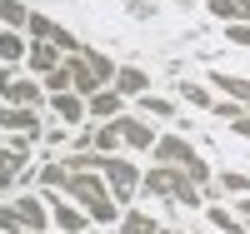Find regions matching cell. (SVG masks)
Here are the masks:
<instances>
[{
    "mask_svg": "<svg viewBox=\"0 0 250 234\" xmlns=\"http://www.w3.org/2000/svg\"><path fill=\"white\" fill-rule=\"evenodd\" d=\"M65 195L70 199H80L90 209V219H100V224H110V219H120V204H115V195H110V184L95 175V169H70V180H65Z\"/></svg>",
    "mask_w": 250,
    "mask_h": 234,
    "instance_id": "1",
    "label": "cell"
},
{
    "mask_svg": "<svg viewBox=\"0 0 250 234\" xmlns=\"http://www.w3.org/2000/svg\"><path fill=\"white\" fill-rule=\"evenodd\" d=\"M140 184L160 199H175V204H200V184L185 175L180 164H155L150 175H140Z\"/></svg>",
    "mask_w": 250,
    "mask_h": 234,
    "instance_id": "2",
    "label": "cell"
},
{
    "mask_svg": "<svg viewBox=\"0 0 250 234\" xmlns=\"http://www.w3.org/2000/svg\"><path fill=\"white\" fill-rule=\"evenodd\" d=\"M100 175H105V184H110L115 199H130L135 189H140V169H135L130 160H110V155H105V169H100Z\"/></svg>",
    "mask_w": 250,
    "mask_h": 234,
    "instance_id": "3",
    "label": "cell"
},
{
    "mask_svg": "<svg viewBox=\"0 0 250 234\" xmlns=\"http://www.w3.org/2000/svg\"><path fill=\"white\" fill-rule=\"evenodd\" d=\"M25 30H30V40H50V45H60L65 55H75V50H80V40H75L65 25H55L50 15H30V20H25Z\"/></svg>",
    "mask_w": 250,
    "mask_h": 234,
    "instance_id": "4",
    "label": "cell"
},
{
    "mask_svg": "<svg viewBox=\"0 0 250 234\" xmlns=\"http://www.w3.org/2000/svg\"><path fill=\"white\" fill-rule=\"evenodd\" d=\"M65 75H70V90H75V95H85V100H90L95 90H105V80H100V75L90 70V60H85V50H75V55L65 60Z\"/></svg>",
    "mask_w": 250,
    "mask_h": 234,
    "instance_id": "5",
    "label": "cell"
},
{
    "mask_svg": "<svg viewBox=\"0 0 250 234\" xmlns=\"http://www.w3.org/2000/svg\"><path fill=\"white\" fill-rule=\"evenodd\" d=\"M0 130H15V135H40V115L35 105H0Z\"/></svg>",
    "mask_w": 250,
    "mask_h": 234,
    "instance_id": "6",
    "label": "cell"
},
{
    "mask_svg": "<svg viewBox=\"0 0 250 234\" xmlns=\"http://www.w3.org/2000/svg\"><path fill=\"white\" fill-rule=\"evenodd\" d=\"M30 70L35 75H50V70H60V65H65V60H60V55H65V50H60V45H50V40H30Z\"/></svg>",
    "mask_w": 250,
    "mask_h": 234,
    "instance_id": "7",
    "label": "cell"
},
{
    "mask_svg": "<svg viewBox=\"0 0 250 234\" xmlns=\"http://www.w3.org/2000/svg\"><path fill=\"white\" fill-rule=\"evenodd\" d=\"M50 215H55V224L65 229V234H85L90 209H85V204H70V199H55V204H50Z\"/></svg>",
    "mask_w": 250,
    "mask_h": 234,
    "instance_id": "8",
    "label": "cell"
},
{
    "mask_svg": "<svg viewBox=\"0 0 250 234\" xmlns=\"http://www.w3.org/2000/svg\"><path fill=\"white\" fill-rule=\"evenodd\" d=\"M155 160L160 164H190L195 160V150H190V140H180V135H165V140H155Z\"/></svg>",
    "mask_w": 250,
    "mask_h": 234,
    "instance_id": "9",
    "label": "cell"
},
{
    "mask_svg": "<svg viewBox=\"0 0 250 234\" xmlns=\"http://www.w3.org/2000/svg\"><path fill=\"white\" fill-rule=\"evenodd\" d=\"M85 105H90V115H95V120H120V105H125V95L115 90V85H105V90H95Z\"/></svg>",
    "mask_w": 250,
    "mask_h": 234,
    "instance_id": "10",
    "label": "cell"
},
{
    "mask_svg": "<svg viewBox=\"0 0 250 234\" xmlns=\"http://www.w3.org/2000/svg\"><path fill=\"white\" fill-rule=\"evenodd\" d=\"M120 135H125V144H130V150H155V130H150L145 120L120 115Z\"/></svg>",
    "mask_w": 250,
    "mask_h": 234,
    "instance_id": "11",
    "label": "cell"
},
{
    "mask_svg": "<svg viewBox=\"0 0 250 234\" xmlns=\"http://www.w3.org/2000/svg\"><path fill=\"white\" fill-rule=\"evenodd\" d=\"M50 110H55L60 120H70V125H75V120H85V115H90V105H85V95H75V90H60V95L50 100Z\"/></svg>",
    "mask_w": 250,
    "mask_h": 234,
    "instance_id": "12",
    "label": "cell"
},
{
    "mask_svg": "<svg viewBox=\"0 0 250 234\" xmlns=\"http://www.w3.org/2000/svg\"><path fill=\"white\" fill-rule=\"evenodd\" d=\"M210 5L215 20H225V25H235V20H250V0H205Z\"/></svg>",
    "mask_w": 250,
    "mask_h": 234,
    "instance_id": "13",
    "label": "cell"
},
{
    "mask_svg": "<svg viewBox=\"0 0 250 234\" xmlns=\"http://www.w3.org/2000/svg\"><path fill=\"white\" fill-rule=\"evenodd\" d=\"M110 85H115L120 95H145V85H150V80H145V70H135V65H120Z\"/></svg>",
    "mask_w": 250,
    "mask_h": 234,
    "instance_id": "14",
    "label": "cell"
},
{
    "mask_svg": "<svg viewBox=\"0 0 250 234\" xmlns=\"http://www.w3.org/2000/svg\"><path fill=\"white\" fill-rule=\"evenodd\" d=\"M20 169H25V150H15V144H10V150H0V189L15 184Z\"/></svg>",
    "mask_w": 250,
    "mask_h": 234,
    "instance_id": "15",
    "label": "cell"
},
{
    "mask_svg": "<svg viewBox=\"0 0 250 234\" xmlns=\"http://www.w3.org/2000/svg\"><path fill=\"white\" fill-rule=\"evenodd\" d=\"M5 100L10 105H40V85L35 80H10L5 85Z\"/></svg>",
    "mask_w": 250,
    "mask_h": 234,
    "instance_id": "16",
    "label": "cell"
},
{
    "mask_svg": "<svg viewBox=\"0 0 250 234\" xmlns=\"http://www.w3.org/2000/svg\"><path fill=\"white\" fill-rule=\"evenodd\" d=\"M120 144H125V135H120V120H110V125H100V130H95V150H100V155H115Z\"/></svg>",
    "mask_w": 250,
    "mask_h": 234,
    "instance_id": "17",
    "label": "cell"
},
{
    "mask_svg": "<svg viewBox=\"0 0 250 234\" xmlns=\"http://www.w3.org/2000/svg\"><path fill=\"white\" fill-rule=\"evenodd\" d=\"M15 209H20V219H25V229H45V219H50V215H45V204L30 199V195H25V199H15Z\"/></svg>",
    "mask_w": 250,
    "mask_h": 234,
    "instance_id": "18",
    "label": "cell"
},
{
    "mask_svg": "<svg viewBox=\"0 0 250 234\" xmlns=\"http://www.w3.org/2000/svg\"><path fill=\"white\" fill-rule=\"evenodd\" d=\"M30 45L20 40V30H10V25H0V60H20Z\"/></svg>",
    "mask_w": 250,
    "mask_h": 234,
    "instance_id": "19",
    "label": "cell"
},
{
    "mask_svg": "<svg viewBox=\"0 0 250 234\" xmlns=\"http://www.w3.org/2000/svg\"><path fill=\"white\" fill-rule=\"evenodd\" d=\"M210 80H215V85H220V90L230 95V100L250 105V80H240V75H210Z\"/></svg>",
    "mask_w": 250,
    "mask_h": 234,
    "instance_id": "20",
    "label": "cell"
},
{
    "mask_svg": "<svg viewBox=\"0 0 250 234\" xmlns=\"http://www.w3.org/2000/svg\"><path fill=\"white\" fill-rule=\"evenodd\" d=\"M30 20V10L20 5V0H0V25H10V30H20Z\"/></svg>",
    "mask_w": 250,
    "mask_h": 234,
    "instance_id": "21",
    "label": "cell"
},
{
    "mask_svg": "<svg viewBox=\"0 0 250 234\" xmlns=\"http://www.w3.org/2000/svg\"><path fill=\"white\" fill-rule=\"evenodd\" d=\"M180 100H190V105H200V110H215V100H210V90H205V85H195V80H180Z\"/></svg>",
    "mask_w": 250,
    "mask_h": 234,
    "instance_id": "22",
    "label": "cell"
},
{
    "mask_svg": "<svg viewBox=\"0 0 250 234\" xmlns=\"http://www.w3.org/2000/svg\"><path fill=\"white\" fill-rule=\"evenodd\" d=\"M120 234H155V219L150 215H125L120 219Z\"/></svg>",
    "mask_w": 250,
    "mask_h": 234,
    "instance_id": "23",
    "label": "cell"
},
{
    "mask_svg": "<svg viewBox=\"0 0 250 234\" xmlns=\"http://www.w3.org/2000/svg\"><path fill=\"white\" fill-rule=\"evenodd\" d=\"M65 164H70V169H105V155H100V150H80V155H70Z\"/></svg>",
    "mask_w": 250,
    "mask_h": 234,
    "instance_id": "24",
    "label": "cell"
},
{
    "mask_svg": "<svg viewBox=\"0 0 250 234\" xmlns=\"http://www.w3.org/2000/svg\"><path fill=\"white\" fill-rule=\"evenodd\" d=\"M140 110H145V115H155V120H170V115H175V105H170V100H160V95H145V100H140Z\"/></svg>",
    "mask_w": 250,
    "mask_h": 234,
    "instance_id": "25",
    "label": "cell"
},
{
    "mask_svg": "<svg viewBox=\"0 0 250 234\" xmlns=\"http://www.w3.org/2000/svg\"><path fill=\"white\" fill-rule=\"evenodd\" d=\"M65 180H70V164H45L40 169V184H50V189H65Z\"/></svg>",
    "mask_w": 250,
    "mask_h": 234,
    "instance_id": "26",
    "label": "cell"
},
{
    "mask_svg": "<svg viewBox=\"0 0 250 234\" xmlns=\"http://www.w3.org/2000/svg\"><path fill=\"white\" fill-rule=\"evenodd\" d=\"M0 229H5V234H25V219H20L15 204H0Z\"/></svg>",
    "mask_w": 250,
    "mask_h": 234,
    "instance_id": "27",
    "label": "cell"
},
{
    "mask_svg": "<svg viewBox=\"0 0 250 234\" xmlns=\"http://www.w3.org/2000/svg\"><path fill=\"white\" fill-rule=\"evenodd\" d=\"M85 60H90V70H95L100 80H105V85L115 80V65H110V60H105V55H100V50H85Z\"/></svg>",
    "mask_w": 250,
    "mask_h": 234,
    "instance_id": "28",
    "label": "cell"
},
{
    "mask_svg": "<svg viewBox=\"0 0 250 234\" xmlns=\"http://www.w3.org/2000/svg\"><path fill=\"white\" fill-rule=\"evenodd\" d=\"M210 224H215V229H225V234H240V219L230 215V209H210Z\"/></svg>",
    "mask_w": 250,
    "mask_h": 234,
    "instance_id": "29",
    "label": "cell"
},
{
    "mask_svg": "<svg viewBox=\"0 0 250 234\" xmlns=\"http://www.w3.org/2000/svg\"><path fill=\"white\" fill-rule=\"evenodd\" d=\"M45 90H55V95H60V90H70V75H65V65L45 75Z\"/></svg>",
    "mask_w": 250,
    "mask_h": 234,
    "instance_id": "30",
    "label": "cell"
},
{
    "mask_svg": "<svg viewBox=\"0 0 250 234\" xmlns=\"http://www.w3.org/2000/svg\"><path fill=\"white\" fill-rule=\"evenodd\" d=\"M220 184L230 189V195H245V189H250V180H245V175H220Z\"/></svg>",
    "mask_w": 250,
    "mask_h": 234,
    "instance_id": "31",
    "label": "cell"
},
{
    "mask_svg": "<svg viewBox=\"0 0 250 234\" xmlns=\"http://www.w3.org/2000/svg\"><path fill=\"white\" fill-rule=\"evenodd\" d=\"M230 130H235V135H250V115H240V120L230 125Z\"/></svg>",
    "mask_w": 250,
    "mask_h": 234,
    "instance_id": "32",
    "label": "cell"
},
{
    "mask_svg": "<svg viewBox=\"0 0 250 234\" xmlns=\"http://www.w3.org/2000/svg\"><path fill=\"white\" fill-rule=\"evenodd\" d=\"M10 80H15V75H10L5 65H0V95H5V85H10Z\"/></svg>",
    "mask_w": 250,
    "mask_h": 234,
    "instance_id": "33",
    "label": "cell"
},
{
    "mask_svg": "<svg viewBox=\"0 0 250 234\" xmlns=\"http://www.w3.org/2000/svg\"><path fill=\"white\" fill-rule=\"evenodd\" d=\"M240 219H245V224H250V199H240Z\"/></svg>",
    "mask_w": 250,
    "mask_h": 234,
    "instance_id": "34",
    "label": "cell"
},
{
    "mask_svg": "<svg viewBox=\"0 0 250 234\" xmlns=\"http://www.w3.org/2000/svg\"><path fill=\"white\" fill-rule=\"evenodd\" d=\"M25 234H45V229H25Z\"/></svg>",
    "mask_w": 250,
    "mask_h": 234,
    "instance_id": "35",
    "label": "cell"
},
{
    "mask_svg": "<svg viewBox=\"0 0 250 234\" xmlns=\"http://www.w3.org/2000/svg\"><path fill=\"white\" fill-rule=\"evenodd\" d=\"M165 234H180V229H165Z\"/></svg>",
    "mask_w": 250,
    "mask_h": 234,
    "instance_id": "36",
    "label": "cell"
},
{
    "mask_svg": "<svg viewBox=\"0 0 250 234\" xmlns=\"http://www.w3.org/2000/svg\"><path fill=\"white\" fill-rule=\"evenodd\" d=\"M180 5H190V0H180Z\"/></svg>",
    "mask_w": 250,
    "mask_h": 234,
    "instance_id": "37",
    "label": "cell"
},
{
    "mask_svg": "<svg viewBox=\"0 0 250 234\" xmlns=\"http://www.w3.org/2000/svg\"><path fill=\"white\" fill-rule=\"evenodd\" d=\"M155 234H165V229H155Z\"/></svg>",
    "mask_w": 250,
    "mask_h": 234,
    "instance_id": "38",
    "label": "cell"
},
{
    "mask_svg": "<svg viewBox=\"0 0 250 234\" xmlns=\"http://www.w3.org/2000/svg\"><path fill=\"white\" fill-rule=\"evenodd\" d=\"M0 234H5V229H0Z\"/></svg>",
    "mask_w": 250,
    "mask_h": 234,
    "instance_id": "39",
    "label": "cell"
}]
</instances>
